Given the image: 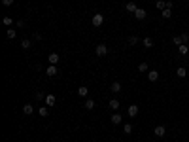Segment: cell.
Masks as SVG:
<instances>
[{
  "mask_svg": "<svg viewBox=\"0 0 189 142\" xmlns=\"http://www.w3.org/2000/svg\"><path fill=\"white\" fill-rule=\"evenodd\" d=\"M184 2H189V0H184Z\"/></svg>",
  "mask_w": 189,
  "mask_h": 142,
  "instance_id": "obj_33",
  "label": "cell"
},
{
  "mask_svg": "<svg viewBox=\"0 0 189 142\" xmlns=\"http://www.w3.org/2000/svg\"><path fill=\"white\" fill-rule=\"evenodd\" d=\"M148 80L150 82H157L159 80V72H157V70H150V72H148Z\"/></svg>",
  "mask_w": 189,
  "mask_h": 142,
  "instance_id": "obj_11",
  "label": "cell"
},
{
  "mask_svg": "<svg viewBox=\"0 0 189 142\" xmlns=\"http://www.w3.org/2000/svg\"><path fill=\"white\" fill-rule=\"evenodd\" d=\"M91 23H93V27H102V23H104V15H102V13H95L93 19H91Z\"/></svg>",
  "mask_w": 189,
  "mask_h": 142,
  "instance_id": "obj_2",
  "label": "cell"
},
{
  "mask_svg": "<svg viewBox=\"0 0 189 142\" xmlns=\"http://www.w3.org/2000/svg\"><path fill=\"white\" fill-rule=\"evenodd\" d=\"M172 42H174V46H176V47L184 44V42H181V38H180V36H174V38H172Z\"/></svg>",
  "mask_w": 189,
  "mask_h": 142,
  "instance_id": "obj_30",
  "label": "cell"
},
{
  "mask_svg": "<svg viewBox=\"0 0 189 142\" xmlns=\"http://www.w3.org/2000/svg\"><path fill=\"white\" fill-rule=\"evenodd\" d=\"M2 4H4V6H11L13 0H2Z\"/></svg>",
  "mask_w": 189,
  "mask_h": 142,
  "instance_id": "obj_31",
  "label": "cell"
},
{
  "mask_svg": "<svg viewBox=\"0 0 189 142\" xmlns=\"http://www.w3.org/2000/svg\"><path fill=\"white\" fill-rule=\"evenodd\" d=\"M46 74L49 76V78H55V76L59 74V70H57V65H49V66L46 68Z\"/></svg>",
  "mask_w": 189,
  "mask_h": 142,
  "instance_id": "obj_6",
  "label": "cell"
},
{
  "mask_svg": "<svg viewBox=\"0 0 189 142\" xmlns=\"http://www.w3.org/2000/svg\"><path fill=\"white\" fill-rule=\"evenodd\" d=\"M153 134H155V137H159V138H163L165 134H166V129H165V125H157L155 129H153Z\"/></svg>",
  "mask_w": 189,
  "mask_h": 142,
  "instance_id": "obj_4",
  "label": "cell"
},
{
  "mask_svg": "<svg viewBox=\"0 0 189 142\" xmlns=\"http://www.w3.org/2000/svg\"><path fill=\"white\" fill-rule=\"evenodd\" d=\"M119 104H121V102L117 101V98H112V101L108 102V106H110L112 110H119Z\"/></svg>",
  "mask_w": 189,
  "mask_h": 142,
  "instance_id": "obj_14",
  "label": "cell"
},
{
  "mask_svg": "<svg viewBox=\"0 0 189 142\" xmlns=\"http://www.w3.org/2000/svg\"><path fill=\"white\" fill-rule=\"evenodd\" d=\"M110 121L114 123V125H119L123 121V116H121L119 112H115V114H112V116H110Z\"/></svg>",
  "mask_w": 189,
  "mask_h": 142,
  "instance_id": "obj_5",
  "label": "cell"
},
{
  "mask_svg": "<svg viewBox=\"0 0 189 142\" xmlns=\"http://www.w3.org/2000/svg\"><path fill=\"white\" fill-rule=\"evenodd\" d=\"M155 6H157V10H165L166 8V2H165V0H157Z\"/></svg>",
  "mask_w": 189,
  "mask_h": 142,
  "instance_id": "obj_26",
  "label": "cell"
},
{
  "mask_svg": "<svg viewBox=\"0 0 189 142\" xmlns=\"http://www.w3.org/2000/svg\"><path fill=\"white\" fill-rule=\"evenodd\" d=\"M78 95L80 97H87L89 95V87H83V85H81V87H78Z\"/></svg>",
  "mask_w": 189,
  "mask_h": 142,
  "instance_id": "obj_19",
  "label": "cell"
},
{
  "mask_svg": "<svg viewBox=\"0 0 189 142\" xmlns=\"http://www.w3.org/2000/svg\"><path fill=\"white\" fill-rule=\"evenodd\" d=\"M47 61H49V65H57V63L61 61V57L57 53H49V55H47Z\"/></svg>",
  "mask_w": 189,
  "mask_h": 142,
  "instance_id": "obj_9",
  "label": "cell"
},
{
  "mask_svg": "<svg viewBox=\"0 0 189 142\" xmlns=\"http://www.w3.org/2000/svg\"><path fill=\"white\" fill-rule=\"evenodd\" d=\"M176 74H178V78H185V76H187V70H185L184 66H178V70H176Z\"/></svg>",
  "mask_w": 189,
  "mask_h": 142,
  "instance_id": "obj_21",
  "label": "cell"
},
{
  "mask_svg": "<svg viewBox=\"0 0 189 142\" xmlns=\"http://www.w3.org/2000/svg\"><path fill=\"white\" fill-rule=\"evenodd\" d=\"M178 53H180V55H187V53H189V46H187V44L178 46Z\"/></svg>",
  "mask_w": 189,
  "mask_h": 142,
  "instance_id": "obj_15",
  "label": "cell"
},
{
  "mask_svg": "<svg viewBox=\"0 0 189 142\" xmlns=\"http://www.w3.org/2000/svg\"><path fill=\"white\" fill-rule=\"evenodd\" d=\"M134 17H136L138 21H144L146 17H148V11H146L144 8H138V10H136V13H134Z\"/></svg>",
  "mask_w": 189,
  "mask_h": 142,
  "instance_id": "obj_7",
  "label": "cell"
},
{
  "mask_svg": "<svg viewBox=\"0 0 189 142\" xmlns=\"http://www.w3.org/2000/svg\"><path fill=\"white\" fill-rule=\"evenodd\" d=\"M36 98H38V101H42V98H46V95L44 93H36Z\"/></svg>",
  "mask_w": 189,
  "mask_h": 142,
  "instance_id": "obj_32",
  "label": "cell"
},
{
  "mask_svg": "<svg viewBox=\"0 0 189 142\" xmlns=\"http://www.w3.org/2000/svg\"><path fill=\"white\" fill-rule=\"evenodd\" d=\"M83 106H85V110H93L95 108V101L93 98H87V101L83 102Z\"/></svg>",
  "mask_w": 189,
  "mask_h": 142,
  "instance_id": "obj_18",
  "label": "cell"
},
{
  "mask_svg": "<svg viewBox=\"0 0 189 142\" xmlns=\"http://www.w3.org/2000/svg\"><path fill=\"white\" fill-rule=\"evenodd\" d=\"M123 133H125V134H131V133H132V125H131V123H125V125H123Z\"/></svg>",
  "mask_w": 189,
  "mask_h": 142,
  "instance_id": "obj_24",
  "label": "cell"
},
{
  "mask_svg": "<svg viewBox=\"0 0 189 142\" xmlns=\"http://www.w3.org/2000/svg\"><path fill=\"white\" fill-rule=\"evenodd\" d=\"M95 53H96V57H106L108 55V46L106 44H99L95 47Z\"/></svg>",
  "mask_w": 189,
  "mask_h": 142,
  "instance_id": "obj_1",
  "label": "cell"
},
{
  "mask_svg": "<svg viewBox=\"0 0 189 142\" xmlns=\"http://www.w3.org/2000/svg\"><path fill=\"white\" fill-rule=\"evenodd\" d=\"M32 112H34V106L32 104H25L23 106V114H25V116H30Z\"/></svg>",
  "mask_w": 189,
  "mask_h": 142,
  "instance_id": "obj_16",
  "label": "cell"
},
{
  "mask_svg": "<svg viewBox=\"0 0 189 142\" xmlns=\"http://www.w3.org/2000/svg\"><path fill=\"white\" fill-rule=\"evenodd\" d=\"M110 91H112V93H119V91H121V83L119 82H114V83L110 85Z\"/></svg>",
  "mask_w": 189,
  "mask_h": 142,
  "instance_id": "obj_12",
  "label": "cell"
},
{
  "mask_svg": "<svg viewBox=\"0 0 189 142\" xmlns=\"http://www.w3.org/2000/svg\"><path fill=\"white\" fill-rule=\"evenodd\" d=\"M6 34H8V38H10V40H13V38H15V36H17V32H15V28H8V32H6Z\"/></svg>",
  "mask_w": 189,
  "mask_h": 142,
  "instance_id": "obj_25",
  "label": "cell"
},
{
  "mask_svg": "<svg viewBox=\"0 0 189 142\" xmlns=\"http://www.w3.org/2000/svg\"><path fill=\"white\" fill-rule=\"evenodd\" d=\"M2 23H4L6 27H11V25H13V19H11V17H8V15H6V17L2 19Z\"/></svg>",
  "mask_w": 189,
  "mask_h": 142,
  "instance_id": "obj_27",
  "label": "cell"
},
{
  "mask_svg": "<svg viewBox=\"0 0 189 142\" xmlns=\"http://www.w3.org/2000/svg\"><path fill=\"white\" fill-rule=\"evenodd\" d=\"M142 44H144V47H146V49H150V47H153V40H151L150 36H146V38L142 40Z\"/></svg>",
  "mask_w": 189,
  "mask_h": 142,
  "instance_id": "obj_17",
  "label": "cell"
},
{
  "mask_svg": "<svg viewBox=\"0 0 189 142\" xmlns=\"http://www.w3.org/2000/svg\"><path fill=\"white\" fill-rule=\"evenodd\" d=\"M138 112H140V108H138L136 104H131V106H129V110H127V114H129L131 118H136V116H138Z\"/></svg>",
  "mask_w": 189,
  "mask_h": 142,
  "instance_id": "obj_8",
  "label": "cell"
},
{
  "mask_svg": "<svg viewBox=\"0 0 189 142\" xmlns=\"http://www.w3.org/2000/svg\"><path fill=\"white\" fill-rule=\"evenodd\" d=\"M38 114H40V118H47V116H49V106H40Z\"/></svg>",
  "mask_w": 189,
  "mask_h": 142,
  "instance_id": "obj_10",
  "label": "cell"
},
{
  "mask_svg": "<svg viewBox=\"0 0 189 142\" xmlns=\"http://www.w3.org/2000/svg\"><path fill=\"white\" fill-rule=\"evenodd\" d=\"M161 13H163V19H170V17H172V10H170V8H165Z\"/></svg>",
  "mask_w": 189,
  "mask_h": 142,
  "instance_id": "obj_20",
  "label": "cell"
},
{
  "mask_svg": "<svg viewBox=\"0 0 189 142\" xmlns=\"http://www.w3.org/2000/svg\"><path fill=\"white\" fill-rule=\"evenodd\" d=\"M180 38H181V42H184V44H187V42H189V32H181Z\"/></svg>",
  "mask_w": 189,
  "mask_h": 142,
  "instance_id": "obj_29",
  "label": "cell"
},
{
  "mask_svg": "<svg viewBox=\"0 0 189 142\" xmlns=\"http://www.w3.org/2000/svg\"><path fill=\"white\" fill-rule=\"evenodd\" d=\"M138 42H140V38L134 36V34H132V36H129V46H136Z\"/></svg>",
  "mask_w": 189,
  "mask_h": 142,
  "instance_id": "obj_23",
  "label": "cell"
},
{
  "mask_svg": "<svg viewBox=\"0 0 189 142\" xmlns=\"http://www.w3.org/2000/svg\"><path fill=\"white\" fill-rule=\"evenodd\" d=\"M32 46V42L30 40H23V42H21V47H23V49H29Z\"/></svg>",
  "mask_w": 189,
  "mask_h": 142,
  "instance_id": "obj_28",
  "label": "cell"
},
{
  "mask_svg": "<svg viewBox=\"0 0 189 142\" xmlns=\"http://www.w3.org/2000/svg\"><path fill=\"white\" fill-rule=\"evenodd\" d=\"M138 72H150L148 63H140V65H138Z\"/></svg>",
  "mask_w": 189,
  "mask_h": 142,
  "instance_id": "obj_22",
  "label": "cell"
},
{
  "mask_svg": "<svg viewBox=\"0 0 189 142\" xmlns=\"http://www.w3.org/2000/svg\"><path fill=\"white\" fill-rule=\"evenodd\" d=\"M44 101H46V106H49V108H51V106H55V104H57V97H55L53 93H49V95H46V98H44Z\"/></svg>",
  "mask_w": 189,
  "mask_h": 142,
  "instance_id": "obj_3",
  "label": "cell"
},
{
  "mask_svg": "<svg viewBox=\"0 0 189 142\" xmlns=\"http://www.w3.org/2000/svg\"><path fill=\"white\" fill-rule=\"evenodd\" d=\"M125 8H127V11H131V13H136L138 6H136L134 2H127V4H125Z\"/></svg>",
  "mask_w": 189,
  "mask_h": 142,
  "instance_id": "obj_13",
  "label": "cell"
}]
</instances>
